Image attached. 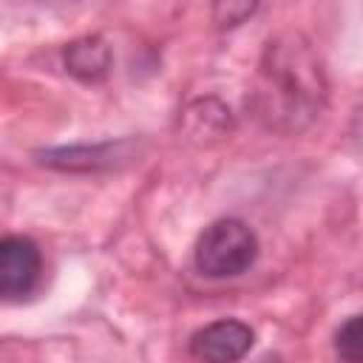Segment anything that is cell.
Segmentation results:
<instances>
[{"mask_svg": "<svg viewBox=\"0 0 363 363\" xmlns=\"http://www.w3.org/2000/svg\"><path fill=\"white\" fill-rule=\"evenodd\" d=\"M247 102L267 130L281 136L303 133L329 102V77L318 45L292 28L269 37Z\"/></svg>", "mask_w": 363, "mask_h": 363, "instance_id": "6da1fadb", "label": "cell"}, {"mask_svg": "<svg viewBox=\"0 0 363 363\" xmlns=\"http://www.w3.org/2000/svg\"><path fill=\"white\" fill-rule=\"evenodd\" d=\"M258 258V235L241 218H216L207 224L193 247L196 269L207 278H235Z\"/></svg>", "mask_w": 363, "mask_h": 363, "instance_id": "7a4b0ae2", "label": "cell"}, {"mask_svg": "<svg viewBox=\"0 0 363 363\" xmlns=\"http://www.w3.org/2000/svg\"><path fill=\"white\" fill-rule=\"evenodd\" d=\"M139 156V142L111 139V142H94V145H68V147H45L37 150L34 159L43 167L62 170V173H102V170H119Z\"/></svg>", "mask_w": 363, "mask_h": 363, "instance_id": "3957f363", "label": "cell"}, {"mask_svg": "<svg viewBox=\"0 0 363 363\" xmlns=\"http://www.w3.org/2000/svg\"><path fill=\"white\" fill-rule=\"evenodd\" d=\"M43 275V252L28 235L0 238V298L20 301L31 295Z\"/></svg>", "mask_w": 363, "mask_h": 363, "instance_id": "277c9868", "label": "cell"}, {"mask_svg": "<svg viewBox=\"0 0 363 363\" xmlns=\"http://www.w3.org/2000/svg\"><path fill=\"white\" fill-rule=\"evenodd\" d=\"M255 343V332L238 318H221L196 329L187 340L199 363H238Z\"/></svg>", "mask_w": 363, "mask_h": 363, "instance_id": "5b68a950", "label": "cell"}, {"mask_svg": "<svg viewBox=\"0 0 363 363\" xmlns=\"http://www.w3.org/2000/svg\"><path fill=\"white\" fill-rule=\"evenodd\" d=\"M111 62H113V54H111V45L96 37V34H85V37H77L71 40L65 48H62V65L65 71L79 79V82H102L111 71Z\"/></svg>", "mask_w": 363, "mask_h": 363, "instance_id": "8992f818", "label": "cell"}, {"mask_svg": "<svg viewBox=\"0 0 363 363\" xmlns=\"http://www.w3.org/2000/svg\"><path fill=\"white\" fill-rule=\"evenodd\" d=\"M182 128L190 142L210 145L224 139L233 130V116L224 102H218L216 96H204L187 105V111L182 113Z\"/></svg>", "mask_w": 363, "mask_h": 363, "instance_id": "52a82bcc", "label": "cell"}, {"mask_svg": "<svg viewBox=\"0 0 363 363\" xmlns=\"http://www.w3.org/2000/svg\"><path fill=\"white\" fill-rule=\"evenodd\" d=\"M363 329L360 315H349L335 332V354L340 363H363Z\"/></svg>", "mask_w": 363, "mask_h": 363, "instance_id": "ba28073f", "label": "cell"}, {"mask_svg": "<svg viewBox=\"0 0 363 363\" xmlns=\"http://www.w3.org/2000/svg\"><path fill=\"white\" fill-rule=\"evenodd\" d=\"M255 3H244V0H227V3H216L213 6V20L218 28H235L241 26L247 17L255 14Z\"/></svg>", "mask_w": 363, "mask_h": 363, "instance_id": "9c48e42d", "label": "cell"}]
</instances>
